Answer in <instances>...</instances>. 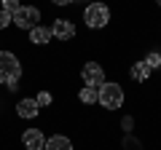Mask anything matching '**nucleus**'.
Here are the masks:
<instances>
[{
  "label": "nucleus",
  "instance_id": "nucleus-1",
  "mask_svg": "<svg viewBox=\"0 0 161 150\" xmlns=\"http://www.w3.org/2000/svg\"><path fill=\"white\" fill-rule=\"evenodd\" d=\"M19 78H22V62L14 51H0V83L8 86V91L19 88Z\"/></svg>",
  "mask_w": 161,
  "mask_h": 150
},
{
  "label": "nucleus",
  "instance_id": "nucleus-2",
  "mask_svg": "<svg viewBox=\"0 0 161 150\" xmlns=\"http://www.w3.org/2000/svg\"><path fill=\"white\" fill-rule=\"evenodd\" d=\"M124 99H126L124 86L115 83V81H105L102 86L97 88V102L102 104L105 110H118L121 104H124Z\"/></svg>",
  "mask_w": 161,
  "mask_h": 150
},
{
  "label": "nucleus",
  "instance_id": "nucleus-3",
  "mask_svg": "<svg viewBox=\"0 0 161 150\" xmlns=\"http://www.w3.org/2000/svg\"><path fill=\"white\" fill-rule=\"evenodd\" d=\"M83 22L89 29H102L110 22V8L105 3H89L86 11H83Z\"/></svg>",
  "mask_w": 161,
  "mask_h": 150
},
{
  "label": "nucleus",
  "instance_id": "nucleus-4",
  "mask_svg": "<svg viewBox=\"0 0 161 150\" xmlns=\"http://www.w3.org/2000/svg\"><path fill=\"white\" fill-rule=\"evenodd\" d=\"M38 22H40V8H35V6H22L14 13V24L19 29H32V27H38Z\"/></svg>",
  "mask_w": 161,
  "mask_h": 150
},
{
  "label": "nucleus",
  "instance_id": "nucleus-5",
  "mask_svg": "<svg viewBox=\"0 0 161 150\" xmlns=\"http://www.w3.org/2000/svg\"><path fill=\"white\" fill-rule=\"evenodd\" d=\"M80 78H83V83H86V86L99 88V86L105 83V70H102V64L86 62V64H83V70H80Z\"/></svg>",
  "mask_w": 161,
  "mask_h": 150
},
{
  "label": "nucleus",
  "instance_id": "nucleus-6",
  "mask_svg": "<svg viewBox=\"0 0 161 150\" xmlns=\"http://www.w3.org/2000/svg\"><path fill=\"white\" fill-rule=\"evenodd\" d=\"M51 35L57 38V40H73L75 38V24L70 22V19H57V22L51 24Z\"/></svg>",
  "mask_w": 161,
  "mask_h": 150
},
{
  "label": "nucleus",
  "instance_id": "nucleus-7",
  "mask_svg": "<svg viewBox=\"0 0 161 150\" xmlns=\"http://www.w3.org/2000/svg\"><path fill=\"white\" fill-rule=\"evenodd\" d=\"M22 145H24L27 150H43L46 137H43V131H40V129H27V131L22 134Z\"/></svg>",
  "mask_w": 161,
  "mask_h": 150
},
{
  "label": "nucleus",
  "instance_id": "nucleus-8",
  "mask_svg": "<svg viewBox=\"0 0 161 150\" xmlns=\"http://www.w3.org/2000/svg\"><path fill=\"white\" fill-rule=\"evenodd\" d=\"M38 113H40V107L35 99H19V104H16L19 118H38Z\"/></svg>",
  "mask_w": 161,
  "mask_h": 150
},
{
  "label": "nucleus",
  "instance_id": "nucleus-9",
  "mask_svg": "<svg viewBox=\"0 0 161 150\" xmlns=\"http://www.w3.org/2000/svg\"><path fill=\"white\" fill-rule=\"evenodd\" d=\"M51 27H43V24H38V27L30 29V43H35V46H46L48 40H51Z\"/></svg>",
  "mask_w": 161,
  "mask_h": 150
},
{
  "label": "nucleus",
  "instance_id": "nucleus-10",
  "mask_svg": "<svg viewBox=\"0 0 161 150\" xmlns=\"http://www.w3.org/2000/svg\"><path fill=\"white\" fill-rule=\"evenodd\" d=\"M43 150H73V142H70V137H64V134H54V137L46 139Z\"/></svg>",
  "mask_w": 161,
  "mask_h": 150
},
{
  "label": "nucleus",
  "instance_id": "nucleus-11",
  "mask_svg": "<svg viewBox=\"0 0 161 150\" xmlns=\"http://www.w3.org/2000/svg\"><path fill=\"white\" fill-rule=\"evenodd\" d=\"M150 72H153V70H150L148 64L142 62V59H140V62H134V64H132V70H129V75H132V81H137V83H148Z\"/></svg>",
  "mask_w": 161,
  "mask_h": 150
},
{
  "label": "nucleus",
  "instance_id": "nucleus-12",
  "mask_svg": "<svg viewBox=\"0 0 161 150\" xmlns=\"http://www.w3.org/2000/svg\"><path fill=\"white\" fill-rule=\"evenodd\" d=\"M78 99H80L83 104H97V88L83 86V88H80V94H78Z\"/></svg>",
  "mask_w": 161,
  "mask_h": 150
},
{
  "label": "nucleus",
  "instance_id": "nucleus-13",
  "mask_svg": "<svg viewBox=\"0 0 161 150\" xmlns=\"http://www.w3.org/2000/svg\"><path fill=\"white\" fill-rule=\"evenodd\" d=\"M145 64H148L150 70H161V54L158 51H148L145 54V59H142Z\"/></svg>",
  "mask_w": 161,
  "mask_h": 150
},
{
  "label": "nucleus",
  "instance_id": "nucleus-14",
  "mask_svg": "<svg viewBox=\"0 0 161 150\" xmlns=\"http://www.w3.org/2000/svg\"><path fill=\"white\" fill-rule=\"evenodd\" d=\"M0 3H3V11H8L11 16L19 11V8H22V3H19V0H0Z\"/></svg>",
  "mask_w": 161,
  "mask_h": 150
},
{
  "label": "nucleus",
  "instance_id": "nucleus-15",
  "mask_svg": "<svg viewBox=\"0 0 161 150\" xmlns=\"http://www.w3.org/2000/svg\"><path fill=\"white\" fill-rule=\"evenodd\" d=\"M35 102H38V107H48V104L54 102V97H51L48 91H40L38 97H35Z\"/></svg>",
  "mask_w": 161,
  "mask_h": 150
},
{
  "label": "nucleus",
  "instance_id": "nucleus-16",
  "mask_svg": "<svg viewBox=\"0 0 161 150\" xmlns=\"http://www.w3.org/2000/svg\"><path fill=\"white\" fill-rule=\"evenodd\" d=\"M124 147H126V150H142V142H140V139H134L132 134H126V139H124Z\"/></svg>",
  "mask_w": 161,
  "mask_h": 150
},
{
  "label": "nucleus",
  "instance_id": "nucleus-17",
  "mask_svg": "<svg viewBox=\"0 0 161 150\" xmlns=\"http://www.w3.org/2000/svg\"><path fill=\"white\" fill-rule=\"evenodd\" d=\"M8 24H14V16L8 11H3V8H0V29H6Z\"/></svg>",
  "mask_w": 161,
  "mask_h": 150
},
{
  "label": "nucleus",
  "instance_id": "nucleus-18",
  "mask_svg": "<svg viewBox=\"0 0 161 150\" xmlns=\"http://www.w3.org/2000/svg\"><path fill=\"white\" fill-rule=\"evenodd\" d=\"M121 126H124V131H126V134H132V129H134V118L126 115L124 121H121Z\"/></svg>",
  "mask_w": 161,
  "mask_h": 150
},
{
  "label": "nucleus",
  "instance_id": "nucleus-19",
  "mask_svg": "<svg viewBox=\"0 0 161 150\" xmlns=\"http://www.w3.org/2000/svg\"><path fill=\"white\" fill-rule=\"evenodd\" d=\"M54 6H70V3H75V0H51Z\"/></svg>",
  "mask_w": 161,
  "mask_h": 150
},
{
  "label": "nucleus",
  "instance_id": "nucleus-20",
  "mask_svg": "<svg viewBox=\"0 0 161 150\" xmlns=\"http://www.w3.org/2000/svg\"><path fill=\"white\" fill-rule=\"evenodd\" d=\"M156 6H158V8H161V0H156Z\"/></svg>",
  "mask_w": 161,
  "mask_h": 150
},
{
  "label": "nucleus",
  "instance_id": "nucleus-21",
  "mask_svg": "<svg viewBox=\"0 0 161 150\" xmlns=\"http://www.w3.org/2000/svg\"><path fill=\"white\" fill-rule=\"evenodd\" d=\"M89 3H94V0H89Z\"/></svg>",
  "mask_w": 161,
  "mask_h": 150
}]
</instances>
